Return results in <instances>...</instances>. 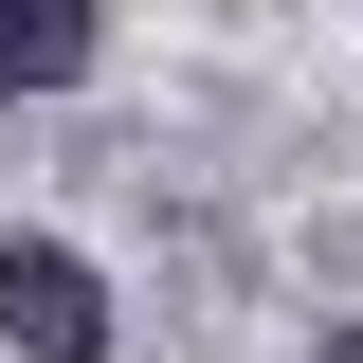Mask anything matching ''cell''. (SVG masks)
Masks as SVG:
<instances>
[{
	"label": "cell",
	"instance_id": "3957f363",
	"mask_svg": "<svg viewBox=\"0 0 363 363\" xmlns=\"http://www.w3.org/2000/svg\"><path fill=\"white\" fill-rule=\"evenodd\" d=\"M309 363H363V327H327V345H309Z\"/></svg>",
	"mask_w": 363,
	"mask_h": 363
},
{
	"label": "cell",
	"instance_id": "7a4b0ae2",
	"mask_svg": "<svg viewBox=\"0 0 363 363\" xmlns=\"http://www.w3.org/2000/svg\"><path fill=\"white\" fill-rule=\"evenodd\" d=\"M91 73V0H0V91H73Z\"/></svg>",
	"mask_w": 363,
	"mask_h": 363
},
{
	"label": "cell",
	"instance_id": "6da1fadb",
	"mask_svg": "<svg viewBox=\"0 0 363 363\" xmlns=\"http://www.w3.org/2000/svg\"><path fill=\"white\" fill-rule=\"evenodd\" d=\"M0 345L18 363H109V291L73 236H0Z\"/></svg>",
	"mask_w": 363,
	"mask_h": 363
}]
</instances>
